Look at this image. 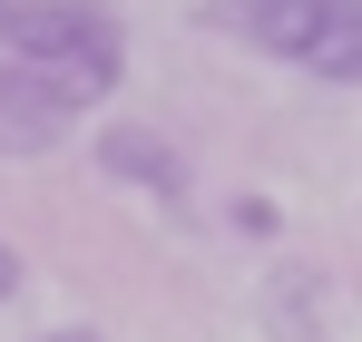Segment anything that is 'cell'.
<instances>
[{"instance_id": "1", "label": "cell", "mask_w": 362, "mask_h": 342, "mask_svg": "<svg viewBox=\"0 0 362 342\" xmlns=\"http://www.w3.org/2000/svg\"><path fill=\"white\" fill-rule=\"evenodd\" d=\"M0 59L88 117L127 78V20L108 0H0Z\"/></svg>"}, {"instance_id": "2", "label": "cell", "mask_w": 362, "mask_h": 342, "mask_svg": "<svg viewBox=\"0 0 362 342\" xmlns=\"http://www.w3.org/2000/svg\"><path fill=\"white\" fill-rule=\"evenodd\" d=\"M196 20L303 78H333V88L362 78V0H206Z\"/></svg>"}, {"instance_id": "3", "label": "cell", "mask_w": 362, "mask_h": 342, "mask_svg": "<svg viewBox=\"0 0 362 342\" xmlns=\"http://www.w3.org/2000/svg\"><path fill=\"white\" fill-rule=\"evenodd\" d=\"M98 176H108V186H127V196L186 206V157L157 137V127H137V117H108V127H98Z\"/></svg>"}, {"instance_id": "4", "label": "cell", "mask_w": 362, "mask_h": 342, "mask_svg": "<svg viewBox=\"0 0 362 342\" xmlns=\"http://www.w3.org/2000/svg\"><path fill=\"white\" fill-rule=\"evenodd\" d=\"M69 127H78V108L49 98L30 69H10V59H0V157H49Z\"/></svg>"}, {"instance_id": "5", "label": "cell", "mask_w": 362, "mask_h": 342, "mask_svg": "<svg viewBox=\"0 0 362 342\" xmlns=\"http://www.w3.org/2000/svg\"><path fill=\"white\" fill-rule=\"evenodd\" d=\"M235 235H274V206L264 196H235Z\"/></svg>"}, {"instance_id": "6", "label": "cell", "mask_w": 362, "mask_h": 342, "mask_svg": "<svg viewBox=\"0 0 362 342\" xmlns=\"http://www.w3.org/2000/svg\"><path fill=\"white\" fill-rule=\"evenodd\" d=\"M10 293H20V254L0 244V303H10Z\"/></svg>"}, {"instance_id": "7", "label": "cell", "mask_w": 362, "mask_h": 342, "mask_svg": "<svg viewBox=\"0 0 362 342\" xmlns=\"http://www.w3.org/2000/svg\"><path fill=\"white\" fill-rule=\"evenodd\" d=\"M40 342H98V333H88V323H59V333H40Z\"/></svg>"}]
</instances>
